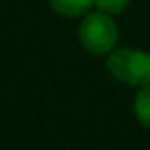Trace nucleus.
<instances>
[{"label":"nucleus","mask_w":150,"mask_h":150,"mask_svg":"<svg viewBox=\"0 0 150 150\" xmlns=\"http://www.w3.org/2000/svg\"><path fill=\"white\" fill-rule=\"evenodd\" d=\"M93 2L100 12L108 14V16L122 14L129 5V0H93Z\"/></svg>","instance_id":"nucleus-5"},{"label":"nucleus","mask_w":150,"mask_h":150,"mask_svg":"<svg viewBox=\"0 0 150 150\" xmlns=\"http://www.w3.org/2000/svg\"><path fill=\"white\" fill-rule=\"evenodd\" d=\"M119 38L117 25L112 16L103 12H87L79 26V40L82 47L93 54L112 52Z\"/></svg>","instance_id":"nucleus-2"},{"label":"nucleus","mask_w":150,"mask_h":150,"mask_svg":"<svg viewBox=\"0 0 150 150\" xmlns=\"http://www.w3.org/2000/svg\"><path fill=\"white\" fill-rule=\"evenodd\" d=\"M133 110L136 115V120L150 131V84L140 87L134 103H133Z\"/></svg>","instance_id":"nucleus-4"},{"label":"nucleus","mask_w":150,"mask_h":150,"mask_svg":"<svg viewBox=\"0 0 150 150\" xmlns=\"http://www.w3.org/2000/svg\"><path fill=\"white\" fill-rule=\"evenodd\" d=\"M51 9L63 18H80L86 16L94 5L93 0H49Z\"/></svg>","instance_id":"nucleus-3"},{"label":"nucleus","mask_w":150,"mask_h":150,"mask_svg":"<svg viewBox=\"0 0 150 150\" xmlns=\"http://www.w3.org/2000/svg\"><path fill=\"white\" fill-rule=\"evenodd\" d=\"M107 68L115 80L127 86L143 87L150 84V52L122 47L112 51L107 59Z\"/></svg>","instance_id":"nucleus-1"}]
</instances>
